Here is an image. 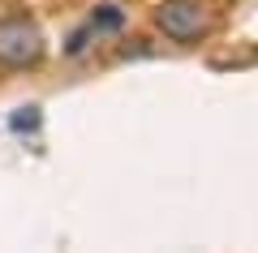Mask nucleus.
I'll return each mask as SVG.
<instances>
[{
  "label": "nucleus",
  "instance_id": "f257e3e1",
  "mask_svg": "<svg viewBox=\"0 0 258 253\" xmlns=\"http://www.w3.org/2000/svg\"><path fill=\"white\" fill-rule=\"evenodd\" d=\"M47 52L43 30L26 13H5L0 18V69H35Z\"/></svg>",
  "mask_w": 258,
  "mask_h": 253
},
{
  "label": "nucleus",
  "instance_id": "f03ea898",
  "mask_svg": "<svg viewBox=\"0 0 258 253\" xmlns=\"http://www.w3.org/2000/svg\"><path fill=\"white\" fill-rule=\"evenodd\" d=\"M155 26L168 43L194 47L211 35V13H207L203 0H159L155 9Z\"/></svg>",
  "mask_w": 258,
  "mask_h": 253
},
{
  "label": "nucleus",
  "instance_id": "7ed1b4c3",
  "mask_svg": "<svg viewBox=\"0 0 258 253\" xmlns=\"http://www.w3.org/2000/svg\"><path fill=\"white\" fill-rule=\"evenodd\" d=\"M125 18H129V13L120 9L116 0H103V5H95V9H91V18H86V26L95 30V39H103V35H116V30L125 26Z\"/></svg>",
  "mask_w": 258,
  "mask_h": 253
}]
</instances>
